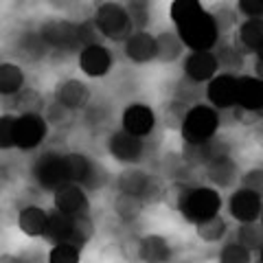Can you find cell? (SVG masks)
I'll use <instances>...</instances> for the list:
<instances>
[{
	"mask_svg": "<svg viewBox=\"0 0 263 263\" xmlns=\"http://www.w3.org/2000/svg\"><path fill=\"white\" fill-rule=\"evenodd\" d=\"M169 20L189 53L213 51L219 42V31L211 11L197 0H174Z\"/></svg>",
	"mask_w": 263,
	"mask_h": 263,
	"instance_id": "cell-1",
	"label": "cell"
},
{
	"mask_svg": "<svg viewBox=\"0 0 263 263\" xmlns=\"http://www.w3.org/2000/svg\"><path fill=\"white\" fill-rule=\"evenodd\" d=\"M162 200L169 202L178 215L191 226L219 215L221 206H224V200L217 189L191 182H171L164 189Z\"/></svg>",
	"mask_w": 263,
	"mask_h": 263,
	"instance_id": "cell-2",
	"label": "cell"
},
{
	"mask_svg": "<svg viewBox=\"0 0 263 263\" xmlns=\"http://www.w3.org/2000/svg\"><path fill=\"white\" fill-rule=\"evenodd\" d=\"M37 33L51 51L64 53V55L79 53L84 46L99 42L97 40L99 33L90 18L79 20V22L68 20V18H51L40 24Z\"/></svg>",
	"mask_w": 263,
	"mask_h": 263,
	"instance_id": "cell-3",
	"label": "cell"
},
{
	"mask_svg": "<svg viewBox=\"0 0 263 263\" xmlns=\"http://www.w3.org/2000/svg\"><path fill=\"white\" fill-rule=\"evenodd\" d=\"M92 237H95V221L90 215L88 217H66V215H60L57 211H51L42 241L48 246L75 243V246L86 248Z\"/></svg>",
	"mask_w": 263,
	"mask_h": 263,
	"instance_id": "cell-4",
	"label": "cell"
},
{
	"mask_svg": "<svg viewBox=\"0 0 263 263\" xmlns=\"http://www.w3.org/2000/svg\"><path fill=\"white\" fill-rule=\"evenodd\" d=\"M219 127L221 114L206 101H202L186 110L182 127H180V138H182V145H202L215 138L219 134Z\"/></svg>",
	"mask_w": 263,
	"mask_h": 263,
	"instance_id": "cell-5",
	"label": "cell"
},
{
	"mask_svg": "<svg viewBox=\"0 0 263 263\" xmlns=\"http://www.w3.org/2000/svg\"><path fill=\"white\" fill-rule=\"evenodd\" d=\"M90 20H92L99 35L105 37L108 42H114V44H123L132 33H134V27H132V20L127 15L125 5L114 3V0L95 5Z\"/></svg>",
	"mask_w": 263,
	"mask_h": 263,
	"instance_id": "cell-6",
	"label": "cell"
},
{
	"mask_svg": "<svg viewBox=\"0 0 263 263\" xmlns=\"http://www.w3.org/2000/svg\"><path fill=\"white\" fill-rule=\"evenodd\" d=\"M112 184H114V191L117 193H125V195L136 197L145 206L158 204L164 197V189L158 182V178H156L152 171H145L141 167H125L121 174H117Z\"/></svg>",
	"mask_w": 263,
	"mask_h": 263,
	"instance_id": "cell-7",
	"label": "cell"
},
{
	"mask_svg": "<svg viewBox=\"0 0 263 263\" xmlns=\"http://www.w3.org/2000/svg\"><path fill=\"white\" fill-rule=\"evenodd\" d=\"M31 178L42 191H51V193L62 184L70 182L66 152L48 149L44 154H40L31 164Z\"/></svg>",
	"mask_w": 263,
	"mask_h": 263,
	"instance_id": "cell-8",
	"label": "cell"
},
{
	"mask_svg": "<svg viewBox=\"0 0 263 263\" xmlns=\"http://www.w3.org/2000/svg\"><path fill=\"white\" fill-rule=\"evenodd\" d=\"M66 160H68V176L70 182L84 186L86 191H99L110 182V174L105 171L101 162L92 160L90 156L81 152H66Z\"/></svg>",
	"mask_w": 263,
	"mask_h": 263,
	"instance_id": "cell-9",
	"label": "cell"
},
{
	"mask_svg": "<svg viewBox=\"0 0 263 263\" xmlns=\"http://www.w3.org/2000/svg\"><path fill=\"white\" fill-rule=\"evenodd\" d=\"M105 149H108L110 158L119 164H125V167H138L145 156H147V138H138L132 136L123 129H114L108 134V141H105Z\"/></svg>",
	"mask_w": 263,
	"mask_h": 263,
	"instance_id": "cell-10",
	"label": "cell"
},
{
	"mask_svg": "<svg viewBox=\"0 0 263 263\" xmlns=\"http://www.w3.org/2000/svg\"><path fill=\"white\" fill-rule=\"evenodd\" d=\"M48 123L44 114L22 112L15 119V149L18 152H35L48 138Z\"/></svg>",
	"mask_w": 263,
	"mask_h": 263,
	"instance_id": "cell-11",
	"label": "cell"
},
{
	"mask_svg": "<svg viewBox=\"0 0 263 263\" xmlns=\"http://www.w3.org/2000/svg\"><path fill=\"white\" fill-rule=\"evenodd\" d=\"M53 211L66 217H88L92 211L88 191L75 182H66L53 191Z\"/></svg>",
	"mask_w": 263,
	"mask_h": 263,
	"instance_id": "cell-12",
	"label": "cell"
},
{
	"mask_svg": "<svg viewBox=\"0 0 263 263\" xmlns=\"http://www.w3.org/2000/svg\"><path fill=\"white\" fill-rule=\"evenodd\" d=\"M156 127H158V114H156L152 105H147L143 101H132L125 105V110L121 114L123 132L138 138H149L154 136Z\"/></svg>",
	"mask_w": 263,
	"mask_h": 263,
	"instance_id": "cell-13",
	"label": "cell"
},
{
	"mask_svg": "<svg viewBox=\"0 0 263 263\" xmlns=\"http://www.w3.org/2000/svg\"><path fill=\"white\" fill-rule=\"evenodd\" d=\"M53 101L57 105H62L64 110L68 112H84L90 101H92V92H90V86L86 81H81L77 77H66L60 79L53 86Z\"/></svg>",
	"mask_w": 263,
	"mask_h": 263,
	"instance_id": "cell-14",
	"label": "cell"
},
{
	"mask_svg": "<svg viewBox=\"0 0 263 263\" xmlns=\"http://www.w3.org/2000/svg\"><path fill=\"white\" fill-rule=\"evenodd\" d=\"M79 70L90 79L108 77L114 68V53L101 42H92L77 53Z\"/></svg>",
	"mask_w": 263,
	"mask_h": 263,
	"instance_id": "cell-15",
	"label": "cell"
},
{
	"mask_svg": "<svg viewBox=\"0 0 263 263\" xmlns=\"http://www.w3.org/2000/svg\"><path fill=\"white\" fill-rule=\"evenodd\" d=\"M226 211L230 219L237 224H250V221H259L263 211V197L254 195L252 191H246L241 186H235L226 200Z\"/></svg>",
	"mask_w": 263,
	"mask_h": 263,
	"instance_id": "cell-16",
	"label": "cell"
},
{
	"mask_svg": "<svg viewBox=\"0 0 263 263\" xmlns=\"http://www.w3.org/2000/svg\"><path fill=\"white\" fill-rule=\"evenodd\" d=\"M204 99L211 108H215L219 114L230 112L237 105V77L217 72L206 86H204Z\"/></svg>",
	"mask_w": 263,
	"mask_h": 263,
	"instance_id": "cell-17",
	"label": "cell"
},
{
	"mask_svg": "<svg viewBox=\"0 0 263 263\" xmlns=\"http://www.w3.org/2000/svg\"><path fill=\"white\" fill-rule=\"evenodd\" d=\"M230 149H233V147H230L228 138L217 134L215 138H211V141L202 143V145H182L180 156H182V160L191 169H204L211 160H215L224 154H230Z\"/></svg>",
	"mask_w": 263,
	"mask_h": 263,
	"instance_id": "cell-18",
	"label": "cell"
},
{
	"mask_svg": "<svg viewBox=\"0 0 263 263\" xmlns=\"http://www.w3.org/2000/svg\"><path fill=\"white\" fill-rule=\"evenodd\" d=\"M239 164L233 158V154H224L219 158L211 160L206 167H204V178H206L209 186L217 189V191H228V189H235L239 182Z\"/></svg>",
	"mask_w": 263,
	"mask_h": 263,
	"instance_id": "cell-19",
	"label": "cell"
},
{
	"mask_svg": "<svg viewBox=\"0 0 263 263\" xmlns=\"http://www.w3.org/2000/svg\"><path fill=\"white\" fill-rule=\"evenodd\" d=\"M182 64V77L193 81L197 86H206L209 81L219 72L217 68V60L213 51H204V53H186Z\"/></svg>",
	"mask_w": 263,
	"mask_h": 263,
	"instance_id": "cell-20",
	"label": "cell"
},
{
	"mask_svg": "<svg viewBox=\"0 0 263 263\" xmlns=\"http://www.w3.org/2000/svg\"><path fill=\"white\" fill-rule=\"evenodd\" d=\"M123 55L136 66L156 62V35L152 31H134L123 42Z\"/></svg>",
	"mask_w": 263,
	"mask_h": 263,
	"instance_id": "cell-21",
	"label": "cell"
},
{
	"mask_svg": "<svg viewBox=\"0 0 263 263\" xmlns=\"http://www.w3.org/2000/svg\"><path fill=\"white\" fill-rule=\"evenodd\" d=\"M48 217H51V211H46L40 204H24L18 211L15 224H18L20 233L27 235L29 239H42L48 226Z\"/></svg>",
	"mask_w": 263,
	"mask_h": 263,
	"instance_id": "cell-22",
	"label": "cell"
},
{
	"mask_svg": "<svg viewBox=\"0 0 263 263\" xmlns=\"http://www.w3.org/2000/svg\"><path fill=\"white\" fill-rule=\"evenodd\" d=\"M230 44L243 57L254 55L257 48L263 44V20H241L233 31V35H230Z\"/></svg>",
	"mask_w": 263,
	"mask_h": 263,
	"instance_id": "cell-23",
	"label": "cell"
},
{
	"mask_svg": "<svg viewBox=\"0 0 263 263\" xmlns=\"http://www.w3.org/2000/svg\"><path fill=\"white\" fill-rule=\"evenodd\" d=\"M174 246L164 235L149 233L138 239V261L141 263H171Z\"/></svg>",
	"mask_w": 263,
	"mask_h": 263,
	"instance_id": "cell-24",
	"label": "cell"
},
{
	"mask_svg": "<svg viewBox=\"0 0 263 263\" xmlns=\"http://www.w3.org/2000/svg\"><path fill=\"white\" fill-rule=\"evenodd\" d=\"M13 55L27 64H37L51 55V48L44 44L37 31H22L13 42Z\"/></svg>",
	"mask_w": 263,
	"mask_h": 263,
	"instance_id": "cell-25",
	"label": "cell"
},
{
	"mask_svg": "<svg viewBox=\"0 0 263 263\" xmlns=\"http://www.w3.org/2000/svg\"><path fill=\"white\" fill-rule=\"evenodd\" d=\"M263 105V81L257 75L237 77V108L257 114Z\"/></svg>",
	"mask_w": 263,
	"mask_h": 263,
	"instance_id": "cell-26",
	"label": "cell"
},
{
	"mask_svg": "<svg viewBox=\"0 0 263 263\" xmlns=\"http://www.w3.org/2000/svg\"><path fill=\"white\" fill-rule=\"evenodd\" d=\"M186 55V46L178 37L174 29H164L156 35V62L160 64H176L182 62Z\"/></svg>",
	"mask_w": 263,
	"mask_h": 263,
	"instance_id": "cell-27",
	"label": "cell"
},
{
	"mask_svg": "<svg viewBox=\"0 0 263 263\" xmlns=\"http://www.w3.org/2000/svg\"><path fill=\"white\" fill-rule=\"evenodd\" d=\"M27 88V72L15 62H0V99H13Z\"/></svg>",
	"mask_w": 263,
	"mask_h": 263,
	"instance_id": "cell-28",
	"label": "cell"
},
{
	"mask_svg": "<svg viewBox=\"0 0 263 263\" xmlns=\"http://www.w3.org/2000/svg\"><path fill=\"white\" fill-rule=\"evenodd\" d=\"M213 53H215L219 72H224V75H235V77L243 75L241 70L246 66V57L230 44V37H221L217 42V46L213 48Z\"/></svg>",
	"mask_w": 263,
	"mask_h": 263,
	"instance_id": "cell-29",
	"label": "cell"
},
{
	"mask_svg": "<svg viewBox=\"0 0 263 263\" xmlns=\"http://www.w3.org/2000/svg\"><path fill=\"white\" fill-rule=\"evenodd\" d=\"M230 228H228V219L221 215H215L206 221H200V224L195 226V235L197 239L204 241V243H221L228 237Z\"/></svg>",
	"mask_w": 263,
	"mask_h": 263,
	"instance_id": "cell-30",
	"label": "cell"
},
{
	"mask_svg": "<svg viewBox=\"0 0 263 263\" xmlns=\"http://www.w3.org/2000/svg\"><path fill=\"white\" fill-rule=\"evenodd\" d=\"M147 206L136 200V197L132 195H125V193H117L112 200V211L114 215L119 217V221H123V224H134V221H138V217L143 215V211Z\"/></svg>",
	"mask_w": 263,
	"mask_h": 263,
	"instance_id": "cell-31",
	"label": "cell"
},
{
	"mask_svg": "<svg viewBox=\"0 0 263 263\" xmlns=\"http://www.w3.org/2000/svg\"><path fill=\"white\" fill-rule=\"evenodd\" d=\"M191 108V105H186L182 101H178V99H167L162 105H160V112L158 114V123L162 127H167L171 132H180V127H182V121H184V114L186 110Z\"/></svg>",
	"mask_w": 263,
	"mask_h": 263,
	"instance_id": "cell-32",
	"label": "cell"
},
{
	"mask_svg": "<svg viewBox=\"0 0 263 263\" xmlns=\"http://www.w3.org/2000/svg\"><path fill=\"white\" fill-rule=\"evenodd\" d=\"M211 15H213V20H215L217 24V31H219V40L221 37H230L233 35V31L237 29V24H239V15H237L235 11V5L230 7V5H215V7H211Z\"/></svg>",
	"mask_w": 263,
	"mask_h": 263,
	"instance_id": "cell-33",
	"label": "cell"
},
{
	"mask_svg": "<svg viewBox=\"0 0 263 263\" xmlns=\"http://www.w3.org/2000/svg\"><path fill=\"white\" fill-rule=\"evenodd\" d=\"M235 239L239 241L246 250L257 254L263 248V228L259 221H250V224H237Z\"/></svg>",
	"mask_w": 263,
	"mask_h": 263,
	"instance_id": "cell-34",
	"label": "cell"
},
{
	"mask_svg": "<svg viewBox=\"0 0 263 263\" xmlns=\"http://www.w3.org/2000/svg\"><path fill=\"white\" fill-rule=\"evenodd\" d=\"M217 263H254V254L246 250L235 237H230V239H224L219 246Z\"/></svg>",
	"mask_w": 263,
	"mask_h": 263,
	"instance_id": "cell-35",
	"label": "cell"
},
{
	"mask_svg": "<svg viewBox=\"0 0 263 263\" xmlns=\"http://www.w3.org/2000/svg\"><path fill=\"white\" fill-rule=\"evenodd\" d=\"M125 9H127L134 31H149V24H152L149 0H129V3H125Z\"/></svg>",
	"mask_w": 263,
	"mask_h": 263,
	"instance_id": "cell-36",
	"label": "cell"
},
{
	"mask_svg": "<svg viewBox=\"0 0 263 263\" xmlns=\"http://www.w3.org/2000/svg\"><path fill=\"white\" fill-rule=\"evenodd\" d=\"M178 101H182L186 105H195V103H202L204 101V88L193 84V81H189L184 77H180L176 81V88H174V95H171Z\"/></svg>",
	"mask_w": 263,
	"mask_h": 263,
	"instance_id": "cell-37",
	"label": "cell"
},
{
	"mask_svg": "<svg viewBox=\"0 0 263 263\" xmlns=\"http://www.w3.org/2000/svg\"><path fill=\"white\" fill-rule=\"evenodd\" d=\"M84 248L75 243H55L48 248V263H81Z\"/></svg>",
	"mask_w": 263,
	"mask_h": 263,
	"instance_id": "cell-38",
	"label": "cell"
},
{
	"mask_svg": "<svg viewBox=\"0 0 263 263\" xmlns=\"http://www.w3.org/2000/svg\"><path fill=\"white\" fill-rule=\"evenodd\" d=\"M15 119L18 114L13 112L0 114V152L15 149Z\"/></svg>",
	"mask_w": 263,
	"mask_h": 263,
	"instance_id": "cell-39",
	"label": "cell"
},
{
	"mask_svg": "<svg viewBox=\"0 0 263 263\" xmlns=\"http://www.w3.org/2000/svg\"><path fill=\"white\" fill-rule=\"evenodd\" d=\"M189 171H193L189 164L182 160V156L180 154H167L164 156V176L171 178L174 182H184V174Z\"/></svg>",
	"mask_w": 263,
	"mask_h": 263,
	"instance_id": "cell-40",
	"label": "cell"
},
{
	"mask_svg": "<svg viewBox=\"0 0 263 263\" xmlns=\"http://www.w3.org/2000/svg\"><path fill=\"white\" fill-rule=\"evenodd\" d=\"M237 186H241L246 191H252L254 195L263 197V167H250V169L241 171Z\"/></svg>",
	"mask_w": 263,
	"mask_h": 263,
	"instance_id": "cell-41",
	"label": "cell"
},
{
	"mask_svg": "<svg viewBox=\"0 0 263 263\" xmlns=\"http://www.w3.org/2000/svg\"><path fill=\"white\" fill-rule=\"evenodd\" d=\"M70 117H72V112H68V110H64L62 105H57L55 101H51V103H46V108H44V119H46V123H48V127H62V125H66V123L70 121Z\"/></svg>",
	"mask_w": 263,
	"mask_h": 263,
	"instance_id": "cell-42",
	"label": "cell"
},
{
	"mask_svg": "<svg viewBox=\"0 0 263 263\" xmlns=\"http://www.w3.org/2000/svg\"><path fill=\"white\" fill-rule=\"evenodd\" d=\"M237 15H241L243 20H263V3L261 0H237L235 3Z\"/></svg>",
	"mask_w": 263,
	"mask_h": 263,
	"instance_id": "cell-43",
	"label": "cell"
},
{
	"mask_svg": "<svg viewBox=\"0 0 263 263\" xmlns=\"http://www.w3.org/2000/svg\"><path fill=\"white\" fill-rule=\"evenodd\" d=\"M103 121H108V108H105V103H92L84 110V123L88 125H101Z\"/></svg>",
	"mask_w": 263,
	"mask_h": 263,
	"instance_id": "cell-44",
	"label": "cell"
},
{
	"mask_svg": "<svg viewBox=\"0 0 263 263\" xmlns=\"http://www.w3.org/2000/svg\"><path fill=\"white\" fill-rule=\"evenodd\" d=\"M18 257L22 263H48V250H44L42 246H29L18 252Z\"/></svg>",
	"mask_w": 263,
	"mask_h": 263,
	"instance_id": "cell-45",
	"label": "cell"
},
{
	"mask_svg": "<svg viewBox=\"0 0 263 263\" xmlns=\"http://www.w3.org/2000/svg\"><path fill=\"white\" fill-rule=\"evenodd\" d=\"M138 239L141 237H127V239H123L119 250L123 252V257L127 261H138Z\"/></svg>",
	"mask_w": 263,
	"mask_h": 263,
	"instance_id": "cell-46",
	"label": "cell"
},
{
	"mask_svg": "<svg viewBox=\"0 0 263 263\" xmlns=\"http://www.w3.org/2000/svg\"><path fill=\"white\" fill-rule=\"evenodd\" d=\"M0 263H22L18 252H3L0 254Z\"/></svg>",
	"mask_w": 263,
	"mask_h": 263,
	"instance_id": "cell-47",
	"label": "cell"
},
{
	"mask_svg": "<svg viewBox=\"0 0 263 263\" xmlns=\"http://www.w3.org/2000/svg\"><path fill=\"white\" fill-rule=\"evenodd\" d=\"M254 141L259 143V147H263V123L261 121L254 125Z\"/></svg>",
	"mask_w": 263,
	"mask_h": 263,
	"instance_id": "cell-48",
	"label": "cell"
},
{
	"mask_svg": "<svg viewBox=\"0 0 263 263\" xmlns=\"http://www.w3.org/2000/svg\"><path fill=\"white\" fill-rule=\"evenodd\" d=\"M9 182H11V174H7V171L0 167V189H5Z\"/></svg>",
	"mask_w": 263,
	"mask_h": 263,
	"instance_id": "cell-49",
	"label": "cell"
},
{
	"mask_svg": "<svg viewBox=\"0 0 263 263\" xmlns=\"http://www.w3.org/2000/svg\"><path fill=\"white\" fill-rule=\"evenodd\" d=\"M254 62H257V64H263V44L257 48V53H254Z\"/></svg>",
	"mask_w": 263,
	"mask_h": 263,
	"instance_id": "cell-50",
	"label": "cell"
},
{
	"mask_svg": "<svg viewBox=\"0 0 263 263\" xmlns=\"http://www.w3.org/2000/svg\"><path fill=\"white\" fill-rule=\"evenodd\" d=\"M254 75H257V77L263 81V64H257V62H254Z\"/></svg>",
	"mask_w": 263,
	"mask_h": 263,
	"instance_id": "cell-51",
	"label": "cell"
},
{
	"mask_svg": "<svg viewBox=\"0 0 263 263\" xmlns=\"http://www.w3.org/2000/svg\"><path fill=\"white\" fill-rule=\"evenodd\" d=\"M254 263H263V248L257 254H254Z\"/></svg>",
	"mask_w": 263,
	"mask_h": 263,
	"instance_id": "cell-52",
	"label": "cell"
},
{
	"mask_svg": "<svg viewBox=\"0 0 263 263\" xmlns=\"http://www.w3.org/2000/svg\"><path fill=\"white\" fill-rule=\"evenodd\" d=\"M257 119L263 123V105H261V108H259V112H257Z\"/></svg>",
	"mask_w": 263,
	"mask_h": 263,
	"instance_id": "cell-53",
	"label": "cell"
},
{
	"mask_svg": "<svg viewBox=\"0 0 263 263\" xmlns=\"http://www.w3.org/2000/svg\"><path fill=\"white\" fill-rule=\"evenodd\" d=\"M259 224H261V228H263V211H261V217H259Z\"/></svg>",
	"mask_w": 263,
	"mask_h": 263,
	"instance_id": "cell-54",
	"label": "cell"
}]
</instances>
